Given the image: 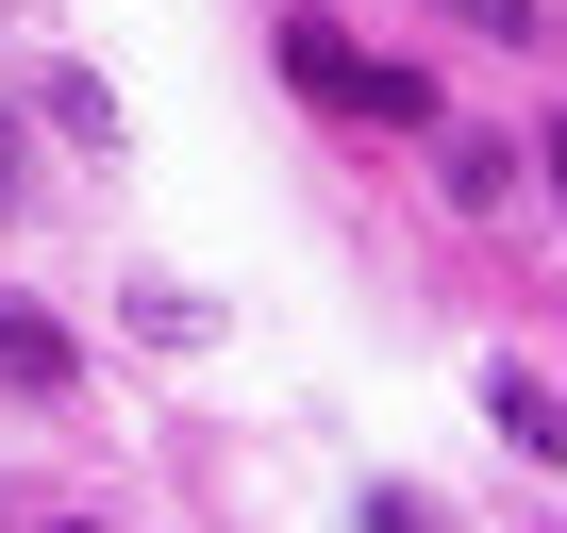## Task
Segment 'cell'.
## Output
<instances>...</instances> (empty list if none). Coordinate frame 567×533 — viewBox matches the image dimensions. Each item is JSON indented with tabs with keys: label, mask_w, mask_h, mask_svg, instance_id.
<instances>
[{
	"label": "cell",
	"mask_w": 567,
	"mask_h": 533,
	"mask_svg": "<svg viewBox=\"0 0 567 533\" xmlns=\"http://www.w3.org/2000/svg\"><path fill=\"white\" fill-rule=\"evenodd\" d=\"M534 167H550V200H567V117H550V134H534Z\"/></svg>",
	"instance_id": "obj_8"
},
{
	"label": "cell",
	"mask_w": 567,
	"mask_h": 533,
	"mask_svg": "<svg viewBox=\"0 0 567 533\" xmlns=\"http://www.w3.org/2000/svg\"><path fill=\"white\" fill-rule=\"evenodd\" d=\"M484 433H501L517 467H567V400H550L534 367H484Z\"/></svg>",
	"instance_id": "obj_4"
},
{
	"label": "cell",
	"mask_w": 567,
	"mask_h": 533,
	"mask_svg": "<svg viewBox=\"0 0 567 533\" xmlns=\"http://www.w3.org/2000/svg\"><path fill=\"white\" fill-rule=\"evenodd\" d=\"M368 533H451V500L434 483H368Z\"/></svg>",
	"instance_id": "obj_7"
},
{
	"label": "cell",
	"mask_w": 567,
	"mask_h": 533,
	"mask_svg": "<svg viewBox=\"0 0 567 533\" xmlns=\"http://www.w3.org/2000/svg\"><path fill=\"white\" fill-rule=\"evenodd\" d=\"M0 200H18V117H0Z\"/></svg>",
	"instance_id": "obj_9"
},
{
	"label": "cell",
	"mask_w": 567,
	"mask_h": 533,
	"mask_svg": "<svg viewBox=\"0 0 567 533\" xmlns=\"http://www.w3.org/2000/svg\"><path fill=\"white\" fill-rule=\"evenodd\" d=\"M284 84H301L318 117H368V134H434V117H451V101H434V84L401 67V51H368L351 18H318V0L284 18Z\"/></svg>",
	"instance_id": "obj_1"
},
{
	"label": "cell",
	"mask_w": 567,
	"mask_h": 533,
	"mask_svg": "<svg viewBox=\"0 0 567 533\" xmlns=\"http://www.w3.org/2000/svg\"><path fill=\"white\" fill-rule=\"evenodd\" d=\"M0 400H84V334L51 301H0Z\"/></svg>",
	"instance_id": "obj_2"
},
{
	"label": "cell",
	"mask_w": 567,
	"mask_h": 533,
	"mask_svg": "<svg viewBox=\"0 0 567 533\" xmlns=\"http://www.w3.org/2000/svg\"><path fill=\"white\" fill-rule=\"evenodd\" d=\"M51 533H117V516H51Z\"/></svg>",
	"instance_id": "obj_10"
},
{
	"label": "cell",
	"mask_w": 567,
	"mask_h": 533,
	"mask_svg": "<svg viewBox=\"0 0 567 533\" xmlns=\"http://www.w3.org/2000/svg\"><path fill=\"white\" fill-rule=\"evenodd\" d=\"M34 101H51V134H68V150H117V84H84V67H51Z\"/></svg>",
	"instance_id": "obj_5"
},
{
	"label": "cell",
	"mask_w": 567,
	"mask_h": 533,
	"mask_svg": "<svg viewBox=\"0 0 567 533\" xmlns=\"http://www.w3.org/2000/svg\"><path fill=\"white\" fill-rule=\"evenodd\" d=\"M417 18H451V34H484V51H534L550 0H417Z\"/></svg>",
	"instance_id": "obj_6"
},
{
	"label": "cell",
	"mask_w": 567,
	"mask_h": 533,
	"mask_svg": "<svg viewBox=\"0 0 567 533\" xmlns=\"http://www.w3.org/2000/svg\"><path fill=\"white\" fill-rule=\"evenodd\" d=\"M417 150H434V200H451V217H501V200H517V134H484V117H434Z\"/></svg>",
	"instance_id": "obj_3"
}]
</instances>
